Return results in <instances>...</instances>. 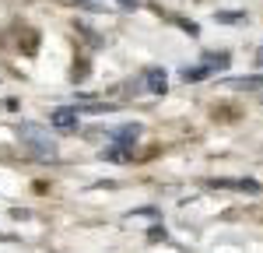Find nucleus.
I'll return each instance as SVG.
<instances>
[{
  "label": "nucleus",
  "instance_id": "9d476101",
  "mask_svg": "<svg viewBox=\"0 0 263 253\" xmlns=\"http://www.w3.org/2000/svg\"><path fill=\"white\" fill-rule=\"evenodd\" d=\"M147 239H165V229H162V225H155V229L147 232Z\"/></svg>",
  "mask_w": 263,
  "mask_h": 253
},
{
  "label": "nucleus",
  "instance_id": "9b49d317",
  "mask_svg": "<svg viewBox=\"0 0 263 253\" xmlns=\"http://www.w3.org/2000/svg\"><path fill=\"white\" fill-rule=\"evenodd\" d=\"M182 32H190V35H200V28H197L193 21H182Z\"/></svg>",
  "mask_w": 263,
  "mask_h": 253
},
{
  "label": "nucleus",
  "instance_id": "423d86ee",
  "mask_svg": "<svg viewBox=\"0 0 263 253\" xmlns=\"http://www.w3.org/2000/svg\"><path fill=\"white\" fill-rule=\"evenodd\" d=\"M134 155V144H123V148H109V151H102V158H109V162H126Z\"/></svg>",
  "mask_w": 263,
  "mask_h": 253
},
{
  "label": "nucleus",
  "instance_id": "0eeeda50",
  "mask_svg": "<svg viewBox=\"0 0 263 253\" xmlns=\"http://www.w3.org/2000/svg\"><path fill=\"white\" fill-rule=\"evenodd\" d=\"M228 88H263V74H249V78H232Z\"/></svg>",
  "mask_w": 263,
  "mask_h": 253
},
{
  "label": "nucleus",
  "instance_id": "39448f33",
  "mask_svg": "<svg viewBox=\"0 0 263 253\" xmlns=\"http://www.w3.org/2000/svg\"><path fill=\"white\" fill-rule=\"evenodd\" d=\"M228 53H207V57H203V67H207V70H224V67H228Z\"/></svg>",
  "mask_w": 263,
  "mask_h": 253
},
{
  "label": "nucleus",
  "instance_id": "f8f14e48",
  "mask_svg": "<svg viewBox=\"0 0 263 253\" xmlns=\"http://www.w3.org/2000/svg\"><path fill=\"white\" fill-rule=\"evenodd\" d=\"M123 7H141V0H120Z\"/></svg>",
  "mask_w": 263,
  "mask_h": 253
},
{
  "label": "nucleus",
  "instance_id": "6e6552de",
  "mask_svg": "<svg viewBox=\"0 0 263 253\" xmlns=\"http://www.w3.org/2000/svg\"><path fill=\"white\" fill-rule=\"evenodd\" d=\"M207 74H211V70H207V67H182V81H203V78H207Z\"/></svg>",
  "mask_w": 263,
  "mask_h": 253
},
{
  "label": "nucleus",
  "instance_id": "f257e3e1",
  "mask_svg": "<svg viewBox=\"0 0 263 253\" xmlns=\"http://www.w3.org/2000/svg\"><path fill=\"white\" fill-rule=\"evenodd\" d=\"M18 137L32 155H39V158H57V141L49 137V130H42V127H35V123H21Z\"/></svg>",
  "mask_w": 263,
  "mask_h": 253
},
{
  "label": "nucleus",
  "instance_id": "f03ea898",
  "mask_svg": "<svg viewBox=\"0 0 263 253\" xmlns=\"http://www.w3.org/2000/svg\"><path fill=\"white\" fill-rule=\"evenodd\" d=\"M144 88H147L151 95H165V92H168V74H165L162 67H147V70H144Z\"/></svg>",
  "mask_w": 263,
  "mask_h": 253
},
{
  "label": "nucleus",
  "instance_id": "7ed1b4c3",
  "mask_svg": "<svg viewBox=\"0 0 263 253\" xmlns=\"http://www.w3.org/2000/svg\"><path fill=\"white\" fill-rule=\"evenodd\" d=\"M49 123L57 130H78V109H57L49 113Z\"/></svg>",
  "mask_w": 263,
  "mask_h": 253
},
{
  "label": "nucleus",
  "instance_id": "20e7f679",
  "mask_svg": "<svg viewBox=\"0 0 263 253\" xmlns=\"http://www.w3.org/2000/svg\"><path fill=\"white\" fill-rule=\"evenodd\" d=\"M109 137L120 141V144H134V141L141 137V123H123V127H116V130H109Z\"/></svg>",
  "mask_w": 263,
  "mask_h": 253
},
{
  "label": "nucleus",
  "instance_id": "ddd939ff",
  "mask_svg": "<svg viewBox=\"0 0 263 253\" xmlns=\"http://www.w3.org/2000/svg\"><path fill=\"white\" fill-rule=\"evenodd\" d=\"M260 63H263V49H260Z\"/></svg>",
  "mask_w": 263,
  "mask_h": 253
},
{
  "label": "nucleus",
  "instance_id": "1a4fd4ad",
  "mask_svg": "<svg viewBox=\"0 0 263 253\" xmlns=\"http://www.w3.org/2000/svg\"><path fill=\"white\" fill-rule=\"evenodd\" d=\"M214 18L224 21V25H239V21H246V14H242V11H218Z\"/></svg>",
  "mask_w": 263,
  "mask_h": 253
}]
</instances>
